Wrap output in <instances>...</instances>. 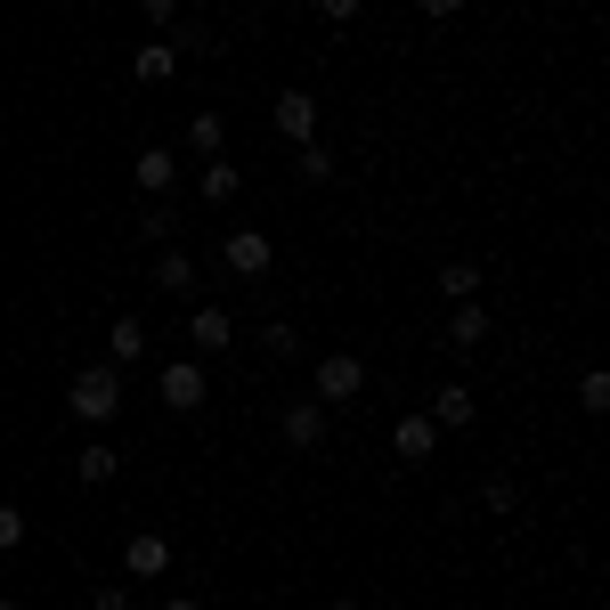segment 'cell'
Returning a JSON list of instances; mask_svg holds the SVG:
<instances>
[{
    "instance_id": "cell-1",
    "label": "cell",
    "mask_w": 610,
    "mask_h": 610,
    "mask_svg": "<svg viewBox=\"0 0 610 610\" xmlns=\"http://www.w3.org/2000/svg\"><path fill=\"white\" fill-rule=\"evenodd\" d=\"M66 407L81 415V424H115V407H122V374H115V367H81L74 391H66Z\"/></svg>"
},
{
    "instance_id": "cell-2",
    "label": "cell",
    "mask_w": 610,
    "mask_h": 610,
    "mask_svg": "<svg viewBox=\"0 0 610 610\" xmlns=\"http://www.w3.org/2000/svg\"><path fill=\"white\" fill-rule=\"evenodd\" d=\"M155 391H163V407H172V415H196L204 391H213V374H204L196 359H172V367L155 374Z\"/></svg>"
},
{
    "instance_id": "cell-3",
    "label": "cell",
    "mask_w": 610,
    "mask_h": 610,
    "mask_svg": "<svg viewBox=\"0 0 610 610\" xmlns=\"http://www.w3.org/2000/svg\"><path fill=\"white\" fill-rule=\"evenodd\" d=\"M269 122H277V139H293V146H309V139H318V98H309V90H277V107H269Z\"/></svg>"
},
{
    "instance_id": "cell-4",
    "label": "cell",
    "mask_w": 610,
    "mask_h": 610,
    "mask_svg": "<svg viewBox=\"0 0 610 610\" xmlns=\"http://www.w3.org/2000/svg\"><path fill=\"white\" fill-rule=\"evenodd\" d=\"M367 391V367L350 359V350H326L318 359V407H342V399H359Z\"/></svg>"
},
{
    "instance_id": "cell-5",
    "label": "cell",
    "mask_w": 610,
    "mask_h": 610,
    "mask_svg": "<svg viewBox=\"0 0 610 610\" xmlns=\"http://www.w3.org/2000/svg\"><path fill=\"white\" fill-rule=\"evenodd\" d=\"M220 261L237 269V277H269V261H277V244H269L261 228H228V237H220Z\"/></svg>"
},
{
    "instance_id": "cell-6",
    "label": "cell",
    "mask_w": 610,
    "mask_h": 610,
    "mask_svg": "<svg viewBox=\"0 0 610 610\" xmlns=\"http://www.w3.org/2000/svg\"><path fill=\"white\" fill-rule=\"evenodd\" d=\"M432 448H439L432 415H399V424H391V456H399V465H432Z\"/></svg>"
},
{
    "instance_id": "cell-7",
    "label": "cell",
    "mask_w": 610,
    "mask_h": 610,
    "mask_svg": "<svg viewBox=\"0 0 610 610\" xmlns=\"http://www.w3.org/2000/svg\"><path fill=\"white\" fill-rule=\"evenodd\" d=\"M122 570H131V578H163V570H172V537L139 530L131 545H122Z\"/></svg>"
},
{
    "instance_id": "cell-8",
    "label": "cell",
    "mask_w": 610,
    "mask_h": 610,
    "mask_svg": "<svg viewBox=\"0 0 610 610\" xmlns=\"http://www.w3.org/2000/svg\"><path fill=\"white\" fill-rule=\"evenodd\" d=\"M285 439H293V448H326V407H318V399H293V407H285Z\"/></svg>"
},
{
    "instance_id": "cell-9",
    "label": "cell",
    "mask_w": 610,
    "mask_h": 610,
    "mask_svg": "<svg viewBox=\"0 0 610 610\" xmlns=\"http://www.w3.org/2000/svg\"><path fill=\"white\" fill-rule=\"evenodd\" d=\"M472 415H480V399H472L465 383H439V399H432V424H439V432H465Z\"/></svg>"
},
{
    "instance_id": "cell-10",
    "label": "cell",
    "mask_w": 610,
    "mask_h": 610,
    "mask_svg": "<svg viewBox=\"0 0 610 610\" xmlns=\"http://www.w3.org/2000/svg\"><path fill=\"white\" fill-rule=\"evenodd\" d=\"M489 326H497V318H489L480 302H456V309H448V342H456V350H480V342H489Z\"/></svg>"
},
{
    "instance_id": "cell-11",
    "label": "cell",
    "mask_w": 610,
    "mask_h": 610,
    "mask_svg": "<svg viewBox=\"0 0 610 610\" xmlns=\"http://www.w3.org/2000/svg\"><path fill=\"white\" fill-rule=\"evenodd\" d=\"M237 187H244V179H237V163L213 155V163H204V179H196V196H204V204H237Z\"/></svg>"
},
{
    "instance_id": "cell-12",
    "label": "cell",
    "mask_w": 610,
    "mask_h": 610,
    "mask_svg": "<svg viewBox=\"0 0 610 610\" xmlns=\"http://www.w3.org/2000/svg\"><path fill=\"white\" fill-rule=\"evenodd\" d=\"M187 334H196V350H228V342H237V318H228V309H196Z\"/></svg>"
},
{
    "instance_id": "cell-13",
    "label": "cell",
    "mask_w": 610,
    "mask_h": 610,
    "mask_svg": "<svg viewBox=\"0 0 610 610\" xmlns=\"http://www.w3.org/2000/svg\"><path fill=\"white\" fill-rule=\"evenodd\" d=\"M131 179L146 187V196H163V187H172V155H163V146H139V163H131Z\"/></svg>"
},
{
    "instance_id": "cell-14",
    "label": "cell",
    "mask_w": 610,
    "mask_h": 610,
    "mask_svg": "<svg viewBox=\"0 0 610 610\" xmlns=\"http://www.w3.org/2000/svg\"><path fill=\"white\" fill-rule=\"evenodd\" d=\"M172 66H179V50H172V41H146V50L131 57V74H139V81H172Z\"/></svg>"
},
{
    "instance_id": "cell-15",
    "label": "cell",
    "mask_w": 610,
    "mask_h": 610,
    "mask_svg": "<svg viewBox=\"0 0 610 610\" xmlns=\"http://www.w3.org/2000/svg\"><path fill=\"white\" fill-rule=\"evenodd\" d=\"M74 472H81V480H90V489H107V480L122 472V456L107 448V439H90V448H81V465H74Z\"/></svg>"
},
{
    "instance_id": "cell-16",
    "label": "cell",
    "mask_w": 610,
    "mask_h": 610,
    "mask_svg": "<svg viewBox=\"0 0 610 610\" xmlns=\"http://www.w3.org/2000/svg\"><path fill=\"white\" fill-rule=\"evenodd\" d=\"M155 285H163V293H196V261H187V252L172 244V252L155 261Z\"/></svg>"
},
{
    "instance_id": "cell-17",
    "label": "cell",
    "mask_w": 610,
    "mask_h": 610,
    "mask_svg": "<svg viewBox=\"0 0 610 610\" xmlns=\"http://www.w3.org/2000/svg\"><path fill=\"white\" fill-rule=\"evenodd\" d=\"M107 350H115V367H131L139 350H146V326H139V318H115V326H107Z\"/></svg>"
},
{
    "instance_id": "cell-18",
    "label": "cell",
    "mask_w": 610,
    "mask_h": 610,
    "mask_svg": "<svg viewBox=\"0 0 610 610\" xmlns=\"http://www.w3.org/2000/svg\"><path fill=\"white\" fill-rule=\"evenodd\" d=\"M293 155H302V163H293V172H302L309 187H326V179H334V155H326L318 139H309V146H293Z\"/></svg>"
},
{
    "instance_id": "cell-19",
    "label": "cell",
    "mask_w": 610,
    "mask_h": 610,
    "mask_svg": "<svg viewBox=\"0 0 610 610\" xmlns=\"http://www.w3.org/2000/svg\"><path fill=\"white\" fill-rule=\"evenodd\" d=\"M472 285H480L472 261H448V269H439V293H448V302H472Z\"/></svg>"
},
{
    "instance_id": "cell-20",
    "label": "cell",
    "mask_w": 610,
    "mask_h": 610,
    "mask_svg": "<svg viewBox=\"0 0 610 610\" xmlns=\"http://www.w3.org/2000/svg\"><path fill=\"white\" fill-rule=\"evenodd\" d=\"M187 139H196L204 155H220V146H228V122H220V115H196V122H187Z\"/></svg>"
},
{
    "instance_id": "cell-21",
    "label": "cell",
    "mask_w": 610,
    "mask_h": 610,
    "mask_svg": "<svg viewBox=\"0 0 610 610\" xmlns=\"http://www.w3.org/2000/svg\"><path fill=\"white\" fill-rule=\"evenodd\" d=\"M480 504H489V513H513V504H521V489H513L504 472H489V480H480Z\"/></svg>"
},
{
    "instance_id": "cell-22",
    "label": "cell",
    "mask_w": 610,
    "mask_h": 610,
    "mask_svg": "<svg viewBox=\"0 0 610 610\" xmlns=\"http://www.w3.org/2000/svg\"><path fill=\"white\" fill-rule=\"evenodd\" d=\"M578 399L602 415V407H610V374H602V367H586V374H578Z\"/></svg>"
},
{
    "instance_id": "cell-23",
    "label": "cell",
    "mask_w": 610,
    "mask_h": 610,
    "mask_svg": "<svg viewBox=\"0 0 610 610\" xmlns=\"http://www.w3.org/2000/svg\"><path fill=\"white\" fill-rule=\"evenodd\" d=\"M261 350H269V359H293V326L277 318V326H269V334H261Z\"/></svg>"
},
{
    "instance_id": "cell-24",
    "label": "cell",
    "mask_w": 610,
    "mask_h": 610,
    "mask_svg": "<svg viewBox=\"0 0 610 610\" xmlns=\"http://www.w3.org/2000/svg\"><path fill=\"white\" fill-rule=\"evenodd\" d=\"M17 537H25V513H17V504H0V554H9Z\"/></svg>"
},
{
    "instance_id": "cell-25",
    "label": "cell",
    "mask_w": 610,
    "mask_h": 610,
    "mask_svg": "<svg viewBox=\"0 0 610 610\" xmlns=\"http://www.w3.org/2000/svg\"><path fill=\"white\" fill-rule=\"evenodd\" d=\"M359 9H367V0H318V17H326V25H350Z\"/></svg>"
},
{
    "instance_id": "cell-26",
    "label": "cell",
    "mask_w": 610,
    "mask_h": 610,
    "mask_svg": "<svg viewBox=\"0 0 610 610\" xmlns=\"http://www.w3.org/2000/svg\"><path fill=\"white\" fill-rule=\"evenodd\" d=\"M90 610H131V595H122V586H98V595H90Z\"/></svg>"
},
{
    "instance_id": "cell-27",
    "label": "cell",
    "mask_w": 610,
    "mask_h": 610,
    "mask_svg": "<svg viewBox=\"0 0 610 610\" xmlns=\"http://www.w3.org/2000/svg\"><path fill=\"white\" fill-rule=\"evenodd\" d=\"M179 17V0H146V25H172Z\"/></svg>"
},
{
    "instance_id": "cell-28",
    "label": "cell",
    "mask_w": 610,
    "mask_h": 610,
    "mask_svg": "<svg viewBox=\"0 0 610 610\" xmlns=\"http://www.w3.org/2000/svg\"><path fill=\"white\" fill-rule=\"evenodd\" d=\"M415 9H424V17H456L465 0H415Z\"/></svg>"
},
{
    "instance_id": "cell-29",
    "label": "cell",
    "mask_w": 610,
    "mask_h": 610,
    "mask_svg": "<svg viewBox=\"0 0 610 610\" xmlns=\"http://www.w3.org/2000/svg\"><path fill=\"white\" fill-rule=\"evenodd\" d=\"M163 610H196V602H187V595H172V602H163Z\"/></svg>"
},
{
    "instance_id": "cell-30",
    "label": "cell",
    "mask_w": 610,
    "mask_h": 610,
    "mask_svg": "<svg viewBox=\"0 0 610 610\" xmlns=\"http://www.w3.org/2000/svg\"><path fill=\"white\" fill-rule=\"evenodd\" d=\"M326 610H367V602H326Z\"/></svg>"
},
{
    "instance_id": "cell-31",
    "label": "cell",
    "mask_w": 610,
    "mask_h": 610,
    "mask_svg": "<svg viewBox=\"0 0 610 610\" xmlns=\"http://www.w3.org/2000/svg\"><path fill=\"white\" fill-rule=\"evenodd\" d=\"M0 610H17V602H0Z\"/></svg>"
}]
</instances>
